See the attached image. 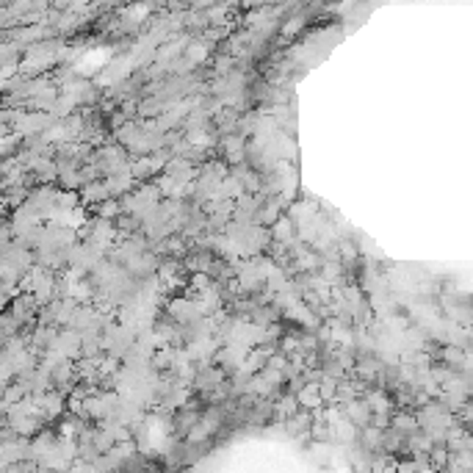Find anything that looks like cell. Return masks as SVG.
<instances>
[{
    "instance_id": "1",
    "label": "cell",
    "mask_w": 473,
    "mask_h": 473,
    "mask_svg": "<svg viewBox=\"0 0 473 473\" xmlns=\"http://www.w3.org/2000/svg\"><path fill=\"white\" fill-rule=\"evenodd\" d=\"M344 412H346V418L357 429H366V426H371V421H374V412H371L366 399H354V402L344 404Z\"/></svg>"
},
{
    "instance_id": "2",
    "label": "cell",
    "mask_w": 473,
    "mask_h": 473,
    "mask_svg": "<svg viewBox=\"0 0 473 473\" xmlns=\"http://www.w3.org/2000/svg\"><path fill=\"white\" fill-rule=\"evenodd\" d=\"M445 468H448V473H473V448L454 451Z\"/></svg>"
},
{
    "instance_id": "3",
    "label": "cell",
    "mask_w": 473,
    "mask_h": 473,
    "mask_svg": "<svg viewBox=\"0 0 473 473\" xmlns=\"http://www.w3.org/2000/svg\"><path fill=\"white\" fill-rule=\"evenodd\" d=\"M291 233H293V224L288 219H280L277 224H274V238L277 241H283V244H288V238H291Z\"/></svg>"
}]
</instances>
